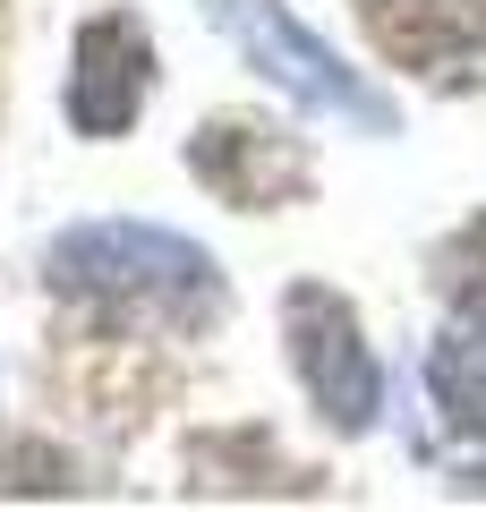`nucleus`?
Here are the masks:
<instances>
[{
  "label": "nucleus",
  "mask_w": 486,
  "mask_h": 512,
  "mask_svg": "<svg viewBox=\"0 0 486 512\" xmlns=\"http://www.w3.org/2000/svg\"><path fill=\"white\" fill-rule=\"evenodd\" d=\"M43 282L77 308L103 316H154L171 333H205L222 316V274L214 256L180 231H154V222H86V231H60L43 256Z\"/></svg>",
  "instance_id": "f257e3e1"
},
{
  "label": "nucleus",
  "mask_w": 486,
  "mask_h": 512,
  "mask_svg": "<svg viewBox=\"0 0 486 512\" xmlns=\"http://www.w3.org/2000/svg\"><path fill=\"white\" fill-rule=\"evenodd\" d=\"M205 18H214L290 103L324 111V120H350V128H367V137H393V94H376L359 69H342L282 0H205Z\"/></svg>",
  "instance_id": "f03ea898"
},
{
  "label": "nucleus",
  "mask_w": 486,
  "mask_h": 512,
  "mask_svg": "<svg viewBox=\"0 0 486 512\" xmlns=\"http://www.w3.org/2000/svg\"><path fill=\"white\" fill-rule=\"evenodd\" d=\"M282 333H290V367H299L307 402L324 410L333 436H367L384 410V367L376 350L359 342V316H350L342 291H324V282H299L282 299Z\"/></svg>",
  "instance_id": "7ed1b4c3"
},
{
  "label": "nucleus",
  "mask_w": 486,
  "mask_h": 512,
  "mask_svg": "<svg viewBox=\"0 0 486 512\" xmlns=\"http://www.w3.org/2000/svg\"><path fill=\"white\" fill-rule=\"evenodd\" d=\"M376 60L435 94H486V0H359Z\"/></svg>",
  "instance_id": "20e7f679"
},
{
  "label": "nucleus",
  "mask_w": 486,
  "mask_h": 512,
  "mask_svg": "<svg viewBox=\"0 0 486 512\" xmlns=\"http://www.w3.org/2000/svg\"><path fill=\"white\" fill-rule=\"evenodd\" d=\"M154 94V35L137 18H94L77 35V69H69V128L77 137H128Z\"/></svg>",
  "instance_id": "39448f33"
},
{
  "label": "nucleus",
  "mask_w": 486,
  "mask_h": 512,
  "mask_svg": "<svg viewBox=\"0 0 486 512\" xmlns=\"http://www.w3.org/2000/svg\"><path fill=\"white\" fill-rule=\"evenodd\" d=\"M188 171L222 205H256V214L307 197V146L282 137V128H248V120H205L188 137Z\"/></svg>",
  "instance_id": "423d86ee"
},
{
  "label": "nucleus",
  "mask_w": 486,
  "mask_h": 512,
  "mask_svg": "<svg viewBox=\"0 0 486 512\" xmlns=\"http://www.w3.org/2000/svg\"><path fill=\"white\" fill-rule=\"evenodd\" d=\"M427 384H435V410H444L452 436L486 444V308H461V325L427 359Z\"/></svg>",
  "instance_id": "0eeeda50"
},
{
  "label": "nucleus",
  "mask_w": 486,
  "mask_h": 512,
  "mask_svg": "<svg viewBox=\"0 0 486 512\" xmlns=\"http://www.w3.org/2000/svg\"><path fill=\"white\" fill-rule=\"evenodd\" d=\"M444 291L461 299V308H486V222H469L444 248Z\"/></svg>",
  "instance_id": "6e6552de"
}]
</instances>
